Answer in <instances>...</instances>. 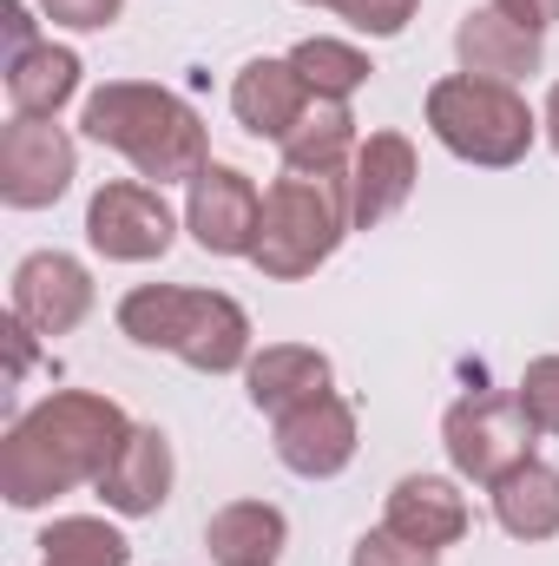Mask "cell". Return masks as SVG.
<instances>
[{"mask_svg":"<svg viewBox=\"0 0 559 566\" xmlns=\"http://www.w3.org/2000/svg\"><path fill=\"white\" fill-rule=\"evenodd\" d=\"M133 416L113 396L93 389H53L27 416H13L0 441V494L7 507H46L66 488H86L113 468V454L133 441Z\"/></svg>","mask_w":559,"mask_h":566,"instance_id":"6da1fadb","label":"cell"},{"mask_svg":"<svg viewBox=\"0 0 559 566\" xmlns=\"http://www.w3.org/2000/svg\"><path fill=\"white\" fill-rule=\"evenodd\" d=\"M80 133L93 145H113L119 158H133L145 185H191L211 165V139L191 99H178L171 86H145V80H106L86 113Z\"/></svg>","mask_w":559,"mask_h":566,"instance_id":"7a4b0ae2","label":"cell"},{"mask_svg":"<svg viewBox=\"0 0 559 566\" xmlns=\"http://www.w3.org/2000/svg\"><path fill=\"white\" fill-rule=\"evenodd\" d=\"M119 329L139 349H165L191 363L198 376H231L244 369L251 349V316L224 290H184V283H139L119 296Z\"/></svg>","mask_w":559,"mask_h":566,"instance_id":"3957f363","label":"cell"},{"mask_svg":"<svg viewBox=\"0 0 559 566\" xmlns=\"http://www.w3.org/2000/svg\"><path fill=\"white\" fill-rule=\"evenodd\" d=\"M349 231H356L349 224V171H289L283 165L264 191L251 264L271 283H303L336 258V244Z\"/></svg>","mask_w":559,"mask_h":566,"instance_id":"277c9868","label":"cell"},{"mask_svg":"<svg viewBox=\"0 0 559 566\" xmlns=\"http://www.w3.org/2000/svg\"><path fill=\"white\" fill-rule=\"evenodd\" d=\"M421 113H428L434 139L447 145L461 165H481V171L520 165L534 151V139H540V113L520 99V86H494V80H474V73L434 80Z\"/></svg>","mask_w":559,"mask_h":566,"instance_id":"5b68a950","label":"cell"},{"mask_svg":"<svg viewBox=\"0 0 559 566\" xmlns=\"http://www.w3.org/2000/svg\"><path fill=\"white\" fill-rule=\"evenodd\" d=\"M534 441H540V428L527 422L520 396H500V389L461 396V402L441 416V448H447L454 474L474 481V488H494V481H507L520 461H534Z\"/></svg>","mask_w":559,"mask_h":566,"instance_id":"8992f818","label":"cell"},{"mask_svg":"<svg viewBox=\"0 0 559 566\" xmlns=\"http://www.w3.org/2000/svg\"><path fill=\"white\" fill-rule=\"evenodd\" d=\"M86 244L106 258V264H151L178 244V218L171 205L158 198V185L145 178H113L93 191L86 205Z\"/></svg>","mask_w":559,"mask_h":566,"instance_id":"52a82bcc","label":"cell"},{"mask_svg":"<svg viewBox=\"0 0 559 566\" xmlns=\"http://www.w3.org/2000/svg\"><path fill=\"white\" fill-rule=\"evenodd\" d=\"M80 171V145L53 119H7L0 126V205L7 211H46L66 198Z\"/></svg>","mask_w":559,"mask_h":566,"instance_id":"ba28073f","label":"cell"},{"mask_svg":"<svg viewBox=\"0 0 559 566\" xmlns=\"http://www.w3.org/2000/svg\"><path fill=\"white\" fill-rule=\"evenodd\" d=\"M257 218H264V191L251 171L238 165H204L191 178L184 198V231L198 238V251L211 258H251L257 251Z\"/></svg>","mask_w":559,"mask_h":566,"instance_id":"9c48e42d","label":"cell"},{"mask_svg":"<svg viewBox=\"0 0 559 566\" xmlns=\"http://www.w3.org/2000/svg\"><path fill=\"white\" fill-rule=\"evenodd\" d=\"M99 290H93V271L66 251H33L13 264V316L33 329V336H73L86 316H93Z\"/></svg>","mask_w":559,"mask_h":566,"instance_id":"30bf717a","label":"cell"},{"mask_svg":"<svg viewBox=\"0 0 559 566\" xmlns=\"http://www.w3.org/2000/svg\"><path fill=\"white\" fill-rule=\"evenodd\" d=\"M271 448H277V461L296 481H336L356 461V409L329 389V396H316V402L277 416Z\"/></svg>","mask_w":559,"mask_h":566,"instance_id":"8fae6325","label":"cell"},{"mask_svg":"<svg viewBox=\"0 0 559 566\" xmlns=\"http://www.w3.org/2000/svg\"><path fill=\"white\" fill-rule=\"evenodd\" d=\"M454 60H461V73H474V80L520 86V80L540 73V60H547V33L507 20L500 7H474V13H461V27H454Z\"/></svg>","mask_w":559,"mask_h":566,"instance_id":"7c38bea8","label":"cell"},{"mask_svg":"<svg viewBox=\"0 0 559 566\" xmlns=\"http://www.w3.org/2000/svg\"><path fill=\"white\" fill-rule=\"evenodd\" d=\"M415 145L402 139V133H369V139L356 145V158H349V224L356 231H376V224H389L409 198H415Z\"/></svg>","mask_w":559,"mask_h":566,"instance_id":"4fadbf2b","label":"cell"},{"mask_svg":"<svg viewBox=\"0 0 559 566\" xmlns=\"http://www.w3.org/2000/svg\"><path fill=\"white\" fill-rule=\"evenodd\" d=\"M171 481H178V461H171V434L165 428H133V441L113 454V468L93 481L99 501L119 514V521H145L171 501Z\"/></svg>","mask_w":559,"mask_h":566,"instance_id":"5bb4252c","label":"cell"},{"mask_svg":"<svg viewBox=\"0 0 559 566\" xmlns=\"http://www.w3.org/2000/svg\"><path fill=\"white\" fill-rule=\"evenodd\" d=\"M467 494L447 481V474H402L395 488H389V507H382V527L389 534H402V541H415V547H454V541H467Z\"/></svg>","mask_w":559,"mask_h":566,"instance_id":"9a60e30c","label":"cell"},{"mask_svg":"<svg viewBox=\"0 0 559 566\" xmlns=\"http://www.w3.org/2000/svg\"><path fill=\"white\" fill-rule=\"evenodd\" d=\"M329 382H336V369L309 343H271V349H257L244 363V396L271 422L289 416V409H303V402H316V396H329Z\"/></svg>","mask_w":559,"mask_h":566,"instance_id":"2e32d148","label":"cell"},{"mask_svg":"<svg viewBox=\"0 0 559 566\" xmlns=\"http://www.w3.org/2000/svg\"><path fill=\"white\" fill-rule=\"evenodd\" d=\"M309 86H303V73L289 66V53L283 60H251L238 80H231V113H238V126L251 133V139H271L283 145L289 139V126L309 113Z\"/></svg>","mask_w":559,"mask_h":566,"instance_id":"e0dca14e","label":"cell"},{"mask_svg":"<svg viewBox=\"0 0 559 566\" xmlns=\"http://www.w3.org/2000/svg\"><path fill=\"white\" fill-rule=\"evenodd\" d=\"M283 547H289V521L271 501H231L204 521L211 566H277Z\"/></svg>","mask_w":559,"mask_h":566,"instance_id":"ac0fdd59","label":"cell"},{"mask_svg":"<svg viewBox=\"0 0 559 566\" xmlns=\"http://www.w3.org/2000/svg\"><path fill=\"white\" fill-rule=\"evenodd\" d=\"M494 494V521H500V534H514V541H559V468L553 461H520L507 481H494L487 488Z\"/></svg>","mask_w":559,"mask_h":566,"instance_id":"d6986e66","label":"cell"},{"mask_svg":"<svg viewBox=\"0 0 559 566\" xmlns=\"http://www.w3.org/2000/svg\"><path fill=\"white\" fill-rule=\"evenodd\" d=\"M0 73H7V106H13V119H53V113L80 93V73H86V66H80L73 46L40 40L33 53L7 60Z\"/></svg>","mask_w":559,"mask_h":566,"instance_id":"ffe728a7","label":"cell"},{"mask_svg":"<svg viewBox=\"0 0 559 566\" xmlns=\"http://www.w3.org/2000/svg\"><path fill=\"white\" fill-rule=\"evenodd\" d=\"M356 113L349 99H309V113L289 126V139L277 145L289 171H349L356 158Z\"/></svg>","mask_w":559,"mask_h":566,"instance_id":"44dd1931","label":"cell"},{"mask_svg":"<svg viewBox=\"0 0 559 566\" xmlns=\"http://www.w3.org/2000/svg\"><path fill=\"white\" fill-rule=\"evenodd\" d=\"M289 66L303 73V86H309L316 99H349V93H362V86H369V73H376L362 46L329 40V33L296 40V46H289Z\"/></svg>","mask_w":559,"mask_h":566,"instance_id":"7402d4cb","label":"cell"},{"mask_svg":"<svg viewBox=\"0 0 559 566\" xmlns=\"http://www.w3.org/2000/svg\"><path fill=\"white\" fill-rule=\"evenodd\" d=\"M133 541L99 514H66L40 534V566H126Z\"/></svg>","mask_w":559,"mask_h":566,"instance_id":"603a6c76","label":"cell"},{"mask_svg":"<svg viewBox=\"0 0 559 566\" xmlns=\"http://www.w3.org/2000/svg\"><path fill=\"white\" fill-rule=\"evenodd\" d=\"M303 7H329V13H342L356 33H369V40H395L409 20H415L421 0H303Z\"/></svg>","mask_w":559,"mask_h":566,"instance_id":"cb8c5ba5","label":"cell"},{"mask_svg":"<svg viewBox=\"0 0 559 566\" xmlns=\"http://www.w3.org/2000/svg\"><path fill=\"white\" fill-rule=\"evenodd\" d=\"M514 396H520L527 422L540 428V434H559V356H534Z\"/></svg>","mask_w":559,"mask_h":566,"instance_id":"d4e9b609","label":"cell"},{"mask_svg":"<svg viewBox=\"0 0 559 566\" xmlns=\"http://www.w3.org/2000/svg\"><path fill=\"white\" fill-rule=\"evenodd\" d=\"M349 566H441V554L402 541V534H389V527H376V534H362L349 547Z\"/></svg>","mask_w":559,"mask_h":566,"instance_id":"484cf974","label":"cell"},{"mask_svg":"<svg viewBox=\"0 0 559 566\" xmlns=\"http://www.w3.org/2000/svg\"><path fill=\"white\" fill-rule=\"evenodd\" d=\"M40 13L53 27H66V33H99V27H113L126 13V0H40Z\"/></svg>","mask_w":559,"mask_h":566,"instance_id":"4316f807","label":"cell"},{"mask_svg":"<svg viewBox=\"0 0 559 566\" xmlns=\"http://www.w3.org/2000/svg\"><path fill=\"white\" fill-rule=\"evenodd\" d=\"M0 20H7V60H20V53H33L40 40H33V20H27V7L20 0H0Z\"/></svg>","mask_w":559,"mask_h":566,"instance_id":"83f0119b","label":"cell"},{"mask_svg":"<svg viewBox=\"0 0 559 566\" xmlns=\"http://www.w3.org/2000/svg\"><path fill=\"white\" fill-rule=\"evenodd\" d=\"M507 20H520V27H534V33H547L559 20V0H494Z\"/></svg>","mask_w":559,"mask_h":566,"instance_id":"f1b7e54d","label":"cell"},{"mask_svg":"<svg viewBox=\"0 0 559 566\" xmlns=\"http://www.w3.org/2000/svg\"><path fill=\"white\" fill-rule=\"evenodd\" d=\"M540 133L553 139V151H559V80H553V93H547V113H540Z\"/></svg>","mask_w":559,"mask_h":566,"instance_id":"f546056e","label":"cell"}]
</instances>
